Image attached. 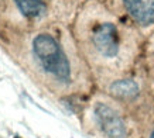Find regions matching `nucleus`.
I'll return each instance as SVG.
<instances>
[{
    "mask_svg": "<svg viewBox=\"0 0 154 138\" xmlns=\"http://www.w3.org/2000/svg\"><path fill=\"white\" fill-rule=\"evenodd\" d=\"M33 52L41 68L52 75L57 80L68 83L72 79V68L69 58L60 41L54 35L42 32L33 41Z\"/></svg>",
    "mask_w": 154,
    "mask_h": 138,
    "instance_id": "nucleus-1",
    "label": "nucleus"
},
{
    "mask_svg": "<svg viewBox=\"0 0 154 138\" xmlns=\"http://www.w3.org/2000/svg\"><path fill=\"white\" fill-rule=\"evenodd\" d=\"M88 41L91 48L103 59H115L123 48L120 27L112 20H98L89 26Z\"/></svg>",
    "mask_w": 154,
    "mask_h": 138,
    "instance_id": "nucleus-2",
    "label": "nucleus"
},
{
    "mask_svg": "<svg viewBox=\"0 0 154 138\" xmlns=\"http://www.w3.org/2000/svg\"><path fill=\"white\" fill-rule=\"evenodd\" d=\"M94 117L98 127L107 138H125L127 128L123 118L113 107L99 101L94 107Z\"/></svg>",
    "mask_w": 154,
    "mask_h": 138,
    "instance_id": "nucleus-3",
    "label": "nucleus"
},
{
    "mask_svg": "<svg viewBox=\"0 0 154 138\" xmlns=\"http://www.w3.org/2000/svg\"><path fill=\"white\" fill-rule=\"evenodd\" d=\"M131 20L141 27L154 26V0H122Z\"/></svg>",
    "mask_w": 154,
    "mask_h": 138,
    "instance_id": "nucleus-4",
    "label": "nucleus"
},
{
    "mask_svg": "<svg viewBox=\"0 0 154 138\" xmlns=\"http://www.w3.org/2000/svg\"><path fill=\"white\" fill-rule=\"evenodd\" d=\"M109 92L113 97L120 100H131L139 94V85L131 79H119L110 85Z\"/></svg>",
    "mask_w": 154,
    "mask_h": 138,
    "instance_id": "nucleus-5",
    "label": "nucleus"
},
{
    "mask_svg": "<svg viewBox=\"0 0 154 138\" xmlns=\"http://www.w3.org/2000/svg\"><path fill=\"white\" fill-rule=\"evenodd\" d=\"M19 10L30 19H37L47 11V4L44 0H14Z\"/></svg>",
    "mask_w": 154,
    "mask_h": 138,
    "instance_id": "nucleus-6",
    "label": "nucleus"
},
{
    "mask_svg": "<svg viewBox=\"0 0 154 138\" xmlns=\"http://www.w3.org/2000/svg\"><path fill=\"white\" fill-rule=\"evenodd\" d=\"M150 138H154V133H153V134H151V135H150Z\"/></svg>",
    "mask_w": 154,
    "mask_h": 138,
    "instance_id": "nucleus-7",
    "label": "nucleus"
},
{
    "mask_svg": "<svg viewBox=\"0 0 154 138\" xmlns=\"http://www.w3.org/2000/svg\"><path fill=\"white\" fill-rule=\"evenodd\" d=\"M14 138H20V137H19V135H16V137H14Z\"/></svg>",
    "mask_w": 154,
    "mask_h": 138,
    "instance_id": "nucleus-8",
    "label": "nucleus"
}]
</instances>
